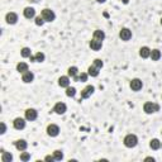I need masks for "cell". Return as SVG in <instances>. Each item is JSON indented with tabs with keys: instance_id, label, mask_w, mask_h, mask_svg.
Returning a JSON list of instances; mask_svg holds the SVG:
<instances>
[{
	"instance_id": "1",
	"label": "cell",
	"mask_w": 162,
	"mask_h": 162,
	"mask_svg": "<svg viewBox=\"0 0 162 162\" xmlns=\"http://www.w3.org/2000/svg\"><path fill=\"white\" fill-rule=\"evenodd\" d=\"M123 143L128 148H133V147H136L138 144V138H137L136 134H127L124 137V139H123Z\"/></svg>"
},
{
	"instance_id": "2",
	"label": "cell",
	"mask_w": 162,
	"mask_h": 162,
	"mask_svg": "<svg viewBox=\"0 0 162 162\" xmlns=\"http://www.w3.org/2000/svg\"><path fill=\"white\" fill-rule=\"evenodd\" d=\"M143 110H144L146 114H153V113H156V112L160 110V105L156 104V103L147 101V103H144V105H143Z\"/></svg>"
},
{
	"instance_id": "3",
	"label": "cell",
	"mask_w": 162,
	"mask_h": 162,
	"mask_svg": "<svg viewBox=\"0 0 162 162\" xmlns=\"http://www.w3.org/2000/svg\"><path fill=\"white\" fill-rule=\"evenodd\" d=\"M41 15H42V18L45 19L46 22H53V20L56 19V14H55V12H53L52 9H48V8L43 9V10H42V13H41Z\"/></svg>"
},
{
	"instance_id": "4",
	"label": "cell",
	"mask_w": 162,
	"mask_h": 162,
	"mask_svg": "<svg viewBox=\"0 0 162 162\" xmlns=\"http://www.w3.org/2000/svg\"><path fill=\"white\" fill-rule=\"evenodd\" d=\"M66 110H67V106H66V104L65 103H57V104H55V106H53V112H55L56 114H58V115H62V114H65L66 113Z\"/></svg>"
},
{
	"instance_id": "5",
	"label": "cell",
	"mask_w": 162,
	"mask_h": 162,
	"mask_svg": "<svg viewBox=\"0 0 162 162\" xmlns=\"http://www.w3.org/2000/svg\"><path fill=\"white\" fill-rule=\"evenodd\" d=\"M24 115H26V119L27 121H29V122H33V121H36L37 119V117H38V113H37V110L36 109H27L26 112H24Z\"/></svg>"
},
{
	"instance_id": "6",
	"label": "cell",
	"mask_w": 162,
	"mask_h": 162,
	"mask_svg": "<svg viewBox=\"0 0 162 162\" xmlns=\"http://www.w3.org/2000/svg\"><path fill=\"white\" fill-rule=\"evenodd\" d=\"M94 90H95L94 86L88 85L84 90H81V99H88V98H90V96L94 94Z\"/></svg>"
},
{
	"instance_id": "7",
	"label": "cell",
	"mask_w": 162,
	"mask_h": 162,
	"mask_svg": "<svg viewBox=\"0 0 162 162\" xmlns=\"http://www.w3.org/2000/svg\"><path fill=\"white\" fill-rule=\"evenodd\" d=\"M119 37L122 41H129L132 38V30L131 29H128V28H122L121 32H119Z\"/></svg>"
},
{
	"instance_id": "8",
	"label": "cell",
	"mask_w": 162,
	"mask_h": 162,
	"mask_svg": "<svg viewBox=\"0 0 162 162\" xmlns=\"http://www.w3.org/2000/svg\"><path fill=\"white\" fill-rule=\"evenodd\" d=\"M129 86H131V89L133 91H139L143 88V82H142V80H139V79H133L131 81V84H129Z\"/></svg>"
},
{
	"instance_id": "9",
	"label": "cell",
	"mask_w": 162,
	"mask_h": 162,
	"mask_svg": "<svg viewBox=\"0 0 162 162\" xmlns=\"http://www.w3.org/2000/svg\"><path fill=\"white\" fill-rule=\"evenodd\" d=\"M58 133H60L58 125H56V124H49V125L47 127V134H48L49 137H57Z\"/></svg>"
},
{
	"instance_id": "10",
	"label": "cell",
	"mask_w": 162,
	"mask_h": 162,
	"mask_svg": "<svg viewBox=\"0 0 162 162\" xmlns=\"http://www.w3.org/2000/svg\"><path fill=\"white\" fill-rule=\"evenodd\" d=\"M5 20H6L8 24H15L18 22V14L14 12H10L5 15Z\"/></svg>"
},
{
	"instance_id": "11",
	"label": "cell",
	"mask_w": 162,
	"mask_h": 162,
	"mask_svg": "<svg viewBox=\"0 0 162 162\" xmlns=\"http://www.w3.org/2000/svg\"><path fill=\"white\" fill-rule=\"evenodd\" d=\"M13 127L15 129H18V131H20V129H24V127H26V119H23V118H15L14 122H13Z\"/></svg>"
},
{
	"instance_id": "12",
	"label": "cell",
	"mask_w": 162,
	"mask_h": 162,
	"mask_svg": "<svg viewBox=\"0 0 162 162\" xmlns=\"http://www.w3.org/2000/svg\"><path fill=\"white\" fill-rule=\"evenodd\" d=\"M23 15H24L27 19H32V18H34V17H36V10H34V8H32V6H27V8L23 10Z\"/></svg>"
},
{
	"instance_id": "13",
	"label": "cell",
	"mask_w": 162,
	"mask_h": 162,
	"mask_svg": "<svg viewBox=\"0 0 162 162\" xmlns=\"http://www.w3.org/2000/svg\"><path fill=\"white\" fill-rule=\"evenodd\" d=\"M14 144H15V148H17L18 151H20V152L26 151L27 147H28V143H27V141H24V139H18V141H15Z\"/></svg>"
},
{
	"instance_id": "14",
	"label": "cell",
	"mask_w": 162,
	"mask_h": 162,
	"mask_svg": "<svg viewBox=\"0 0 162 162\" xmlns=\"http://www.w3.org/2000/svg\"><path fill=\"white\" fill-rule=\"evenodd\" d=\"M33 80H34V75H33V72L27 71V72H24L23 75H22V81L26 82V84H29V82H32Z\"/></svg>"
},
{
	"instance_id": "15",
	"label": "cell",
	"mask_w": 162,
	"mask_h": 162,
	"mask_svg": "<svg viewBox=\"0 0 162 162\" xmlns=\"http://www.w3.org/2000/svg\"><path fill=\"white\" fill-rule=\"evenodd\" d=\"M89 46H90V48H91L93 51H99V49L101 48V46H103V43H101V41H98V39L93 38V39L90 41V43H89Z\"/></svg>"
},
{
	"instance_id": "16",
	"label": "cell",
	"mask_w": 162,
	"mask_h": 162,
	"mask_svg": "<svg viewBox=\"0 0 162 162\" xmlns=\"http://www.w3.org/2000/svg\"><path fill=\"white\" fill-rule=\"evenodd\" d=\"M58 85L61 88H69L70 86V76H61L58 79Z\"/></svg>"
},
{
	"instance_id": "17",
	"label": "cell",
	"mask_w": 162,
	"mask_h": 162,
	"mask_svg": "<svg viewBox=\"0 0 162 162\" xmlns=\"http://www.w3.org/2000/svg\"><path fill=\"white\" fill-rule=\"evenodd\" d=\"M139 56H141L142 58H148L151 56V49L147 46L141 47V49H139Z\"/></svg>"
},
{
	"instance_id": "18",
	"label": "cell",
	"mask_w": 162,
	"mask_h": 162,
	"mask_svg": "<svg viewBox=\"0 0 162 162\" xmlns=\"http://www.w3.org/2000/svg\"><path fill=\"white\" fill-rule=\"evenodd\" d=\"M99 70L100 69H98L95 66V65H91V66L88 69V73H89V76H91V77H96L99 75Z\"/></svg>"
},
{
	"instance_id": "19",
	"label": "cell",
	"mask_w": 162,
	"mask_h": 162,
	"mask_svg": "<svg viewBox=\"0 0 162 162\" xmlns=\"http://www.w3.org/2000/svg\"><path fill=\"white\" fill-rule=\"evenodd\" d=\"M17 71L20 72V73L27 72V71H28V65H27L26 62H19V63L17 65Z\"/></svg>"
},
{
	"instance_id": "20",
	"label": "cell",
	"mask_w": 162,
	"mask_h": 162,
	"mask_svg": "<svg viewBox=\"0 0 162 162\" xmlns=\"http://www.w3.org/2000/svg\"><path fill=\"white\" fill-rule=\"evenodd\" d=\"M94 38L95 39H98V41H104V38H105V33H104V32L103 30H100V29H96L95 32H94Z\"/></svg>"
},
{
	"instance_id": "21",
	"label": "cell",
	"mask_w": 162,
	"mask_h": 162,
	"mask_svg": "<svg viewBox=\"0 0 162 162\" xmlns=\"http://www.w3.org/2000/svg\"><path fill=\"white\" fill-rule=\"evenodd\" d=\"M151 58L152 61H158L161 58V51L160 49H151Z\"/></svg>"
},
{
	"instance_id": "22",
	"label": "cell",
	"mask_w": 162,
	"mask_h": 162,
	"mask_svg": "<svg viewBox=\"0 0 162 162\" xmlns=\"http://www.w3.org/2000/svg\"><path fill=\"white\" fill-rule=\"evenodd\" d=\"M149 147L152 148V149H160L161 148V142H160V139H157V138H153L152 141L149 142Z\"/></svg>"
},
{
	"instance_id": "23",
	"label": "cell",
	"mask_w": 162,
	"mask_h": 162,
	"mask_svg": "<svg viewBox=\"0 0 162 162\" xmlns=\"http://www.w3.org/2000/svg\"><path fill=\"white\" fill-rule=\"evenodd\" d=\"M12 160H13L12 153L5 152V151H2V161H3V162H10Z\"/></svg>"
},
{
	"instance_id": "24",
	"label": "cell",
	"mask_w": 162,
	"mask_h": 162,
	"mask_svg": "<svg viewBox=\"0 0 162 162\" xmlns=\"http://www.w3.org/2000/svg\"><path fill=\"white\" fill-rule=\"evenodd\" d=\"M20 55H22V57H24V58L30 57V56H32V51H30V48H28V47H23V48L20 49Z\"/></svg>"
},
{
	"instance_id": "25",
	"label": "cell",
	"mask_w": 162,
	"mask_h": 162,
	"mask_svg": "<svg viewBox=\"0 0 162 162\" xmlns=\"http://www.w3.org/2000/svg\"><path fill=\"white\" fill-rule=\"evenodd\" d=\"M77 72H79V70H77L76 66H71V67L67 70V75H69L70 77H76V76H77Z\"/></svg>"
},
{
	"instance_id": "26",
	"label": "cell",
	"mask_w": 162,
	"mask_h": 162,
	"mask_svg": "<svg viewBox=\"0 0 162 162\" xmlns=\"http://www.w3.org/2000/svg\"><path fill=\"white\" fill-rule=\"evenodd\" d=\"M66 95L69 96V98H73V96L76 95V89L69 86V88H66Z\"/></svg>"
},
{
	"instance_id": "27",
	"label": "cell",
	"mask_w": 162,
	"mask_h": 162,
	"mask_svg": "<svg viewBox=\"0 0 162 162\" xmlns=\"http://www.w3.org/2000/svg\"><path fill=\"white\" fill-rule=\"evenodd\" d=\"M53 157H55V161H61V160L63 158V153H62V151L56 149L55 152H53Z\"/></svg>"
},
{
	"instance_id": "28",
	"label": "cell",
	"mask_w": 162,
	"mask_h": 162,
	"mask_svg": "<svg viewBox=\"0 0 162 162\" xmlns=\"http://www.w3.org/2000/svg\"><path fill=\"white\" fill-rule=\"evenodd\" d=\"M34 57H36V62H43V61H45V58H46L45 53H42V52H37Z\"/></svg>"
},
{
	"instance_id": "29",
	"label": "cell",
	"mask_w": 162,
	"mask_h": 162,
	"mask_svg": "<svg viewBox=\"0 0 162 162\" xmlns=\"http://www.w3.org/2000/svg\"><path fill=\"white\" fill-rule=\"evenodd\" d=\"M88 76H89V73L81 72V73L79 75V81H81V82H86V81H88Z\"/></svg>"
},
{
	"instance_id": "30",
	"label": "cell",
	"mask_w": 162,
	"mask_h": 162,
	"mask_svg": "<svg viewBox=\"0 0 162 162\" xmlns=\"http://www.w3.org/2000/svg\"><path fill=\"white\" fill-rule=\"evenodd\" d=\"M34 22H36V26H38V27L41 26V27H42L43 24H45L46 20L42 18V15H39V17H36V20H34Z\"/></svg>"
},
{
	"instance_id": "31",
	"label": "cell",
	"mask_w": 162,
	"mask_h": 162,
	"mask_svg": "<svg viewBox=\"0 0 162 162\" xmlns=\"http://www.w3.org/2000/svg\"><path fill=\"white\" fill-rule=\"evenodd\" d=\"M20 160L26 162V161L30 160V155H29L28 152H22V153H20Z\"/></svg>"
},
{
	"instance_id": "32",
	"label": "cell",
	"mask_w": 162,
	"mask_h": 162,
	"mask_svg": "<svg viewBox=\"0 0 162 162\" xmlns=\"http://www.w3.org/2000/svg\"><path fill=\"white\" fill-rule=\"evenodd\" d=\"M94 65H95V66L98 67V69H101V67L104 66V63H103V61H101L100 58H95V60H94Z\"/></svg>"
},
{
	"instance_id": "33",
	"label": "cell",
	"mask_w": 162,
	"mask_h": 162,
	"mask_svg": "<svg viewBox=\"0 0 162 162\" xmlns=\"http://www.w3.org/2000/svg\"><path fill=\"white\" fill-rule=\"evenodd\" d=\"M0 128H2V131H0V133L4 134V133L6 132V125H5V123H0Z\"/></svg>"
},
{
	"instance_id": "34",
	"label": "cell",
	"mask_w": 162,
	"mask_h": 162,
	"mask_svg": "<svg viewBox=\"0 0 162 162\" xmlns=\"http://www.w3.org/2000/svg\"><path fill=\"white\" fill-rule=\"evenodd\" d=\"M45 161H51L52 162V161H55V157H53V156H46L45 157Z\"/></svg>"
},
{
	"instance_id": "35",
	"label": "cell",
	"mask_w": 162,
	"mask_h": 162,
	"mask_svg": "<svg viewBox=\"0 0 162 162\" xmlns=\"http://www.w3.org/2000/svg\"><path fill=\"white\" fill-rule=\"evenodd\" d=\"M144 161H146V162H148V161H152V162H153V161H155V158H153V157H146V158H144Z\"/></svg>"
},
{
	"instance_id": "36",
	"label": "cell",
	"mask_w": 162,
	"mask_h": 162,
	"mask_svg": "<svg viewBox=\"0 0 162 162\" xmlns=\"http://www.w3.org/2000/svg\"><path fill=\"white\" fill-rule=\"evenodd\" d=\"M96 2H98V3H105L106 0H96Z\"/></svg>"
},
{
	"instance_id": "37",
	"label": "cell",
	"mask_w": 162,
	"mask_h": 162,
	"mask_svg": "<svg viewBox=\"0 0 162 162\" xmlns=\"http://www.w3.org/2000/svg\"><path fill=\"white\" fill-rule=\"evenodd\" d=\"M161 26H162V18H161Z\"/></svg>"
},
{
	"instance_id": "38",
	"label": "cell",
	"mask_w": 162,
	"mask_h": 162,
	"mask_svg": "<svg viewBox=\"0 0 162 162\" xmlns=\"http://www.w3.org/2000/svg\"><path fill=\"white\" fill-rule=\"evenodd\" d=\"M161 147H162V143H161Z\"/></svg>"
},
{
	"instance_id": "39",
	"label": "cell",
	"mask_w": 162,
	"mask_h": 162,
	"mask_svg": "<svg viewBox=\"0 0 162 162\" xmlns=\"http://www.w3.org/2000/svg\"><path fill=\"white\" fill-rule=\"evenodd\" d=\"M161 134H162V132H161Z\"/></svg>"
}]
</instances>
